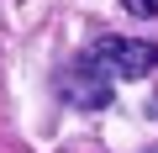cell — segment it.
Listing matches in <instances>:
<instances>
[{"label": "cell", "mask_w": 158, "mask_h": 153, "mask_svg": "<svg viewBox=\"0 0 158 153\" xmlns=\"http://www.w3.org/2000/svg\"><path fill=\"white\" fill-rule=\"evenodd\" d=\"M85 53H90V63H95L100 74H116V79H148V74L158 69V48L142 42V37H116V32H106V37L90 42Z\"/></svg>", "instance_id": "1"}, {"label": "cell", "mask_w": 158, "mask_h": 153, "mask_svg": "<svg viewBox=\"0 0 158 153\" xmlns=\"http://www.w3.org/2000/svg\"><path fill=\"white\" fill-rule=\"evenodd\" d=\"M58 100L79 106V111H106L111 106V74H100L90 63V53H79L58 69Z\"/></svg>", "instance_id": "2"}, {"label": "cell", "mask_w": 158, "mask_h": 153, "mask_svg": "<svg viewBox=\"0 0 158 153\" xmlns=\"http://www.w3.org/2000/svg\"><path fill=\"white\" fill-rule=\"evenodd\" d=\"M121 11H127V16H142V21H148V16H158V0H121Z\"/></svg>", "instance_id": "3"}, {"label": "cell", "mask_w": 158, "mask_h": 153, "mask_svg": "<svg viewBox=\"0 0 158 153\" xmlns=\"http://www.w3.org/2000/svg\"><path fill=\"white\" fill-rule=\"evenodd\" d=\"M148 153H158V148H148Z\"/></svg>", "instance_id": "4"}]
</instances>
